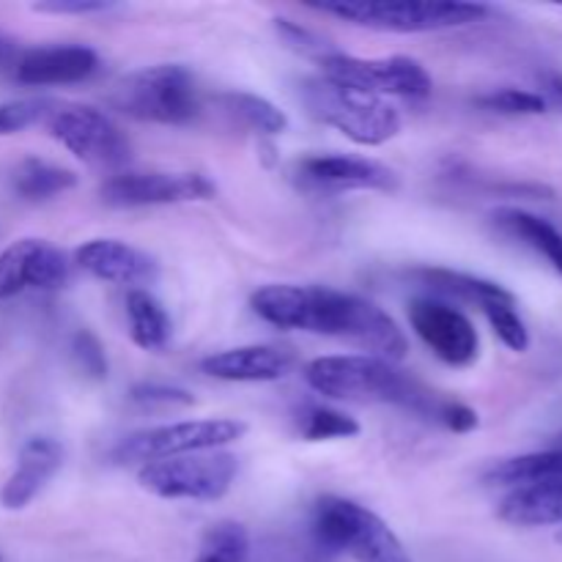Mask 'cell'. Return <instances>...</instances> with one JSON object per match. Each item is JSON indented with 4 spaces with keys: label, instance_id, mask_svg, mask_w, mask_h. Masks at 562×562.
<instances>
[{
    "label": "cell",
    "instance_id": "23",
    "mask_svg": "<svg viewBox=\"0 0 562 562\" xmlns=\"http://www.w3.org/2000/svg\"><path fill=\"white\" fill-rule=\"evenodd\" d=\"M415 278L420 280L423 285H428V289L439 291V294L456 296V300H461V302H472V305H477V307L488 305V302L508 300V296H514L508 289H503L499 283L475 278V274L453 272V269H417Z\"/></svg>",
    "mask_w": 562,
    "mask_h": 562
},
{
    "label": "cell",
    "instance_id": "14",
    "mask_svg": "<svg viewBox=\"0 0 562 562\" xmlns=\"http://www.w3.org/2000/svg\"><path fill=\"white\" fill-rule=\"evenodd\" d=\"M71 263L44 239H16L0 252V300L22 291L60 289L69 280Z\"/></svg>",
    "mask_w": 562,
    "mask_h": 562
},
{
    "label": "cell",
    "instance_id": "12",
    "mask_svg": "<svg viewBox=\"0 0 562 562\" xmlns=\"http://www.w3.org/2000/svg\"><path fill=\"white\" fill-rule=\"evenodd\" d=\"M409 322L417 338L445 362L453 368H467L481 355L477 329L459 307L442 300L420 296L409 302Z\"/></svg>",
    "mask_w": 562,
    "mask_h": 562
},
{
    "label": "cell",
    "instance_id": "34",
    "mask_svg": "<svg viewBox=\"0 0 562 562\" xmlns=\"http://www.w3.org/2000/svg\"><path fill=\"white\" fill-rule=\"evenodd\" d=\"M439 423H442L445 428H450V431L456 434H470L477 428V412L470 409L467 404H461V401H445L442 412H439L437 417Z\"/></svg>",
    "mask_w": 562,
    "mask_h": 562
},
{
    "label": "cell",
    "instance_id": "36",
    "mask_svg": "<svg viewBox=\"0 0 562 562\" xmlns=\"http://www.w3.org/2000/svg\"><path fill=\"white\" fill-rule=\"evenodd\" d=\"M541 99L547 108H554L562 113V75L560 71H543L541 75Z\"/></svg>",
    "mask_w": 562,
    "mask_h": 562
},
{
    "label": "cell",
    "instance_id": "17",
    "mask_svg": "<svg viewBox=\"0 0 562 562\" xmlns=\"http://www.w3.org/2000/svg\"><path fill=\"white\" fill-rule=\"evenodd\" d=\"M64 467V448L53 437H31L20 448L14 472L0 492V503L9 510H22L44 492Z\"/></svg>",
    "mask_w": 562,
    "mask_h": 562
},
{
    "label": "cell",
    "instance_id": "20",
    "mask_svg": "<svg viewBox=\"0 0 562 562\" xmlns=\"http://www.w3.org/2000/svg\"><path fill=\"white\" fill-rule=\"evenodd\" d=\"M499 519L514 527L562 525V483L514 488L499 503Z\"/></svg>",
    "mask_w": 562,
    "mask_h": 562
},
{
    "label": "cell",
    "instance_id": "37",
    "mask_svg": "<svg viewBox=\"0 0 562 562\" xmlns=\"http://www.w3.org/2000/svg\"><path fill=\"white\" fill-rule=\"evenodd\" d=\"M16 58H20V53H16V42L0 33V66L16 64Z\"/></svg>",
    "mask_w": 562,
    "mask_h": 562
},
{
    "label": "cell",
    "instance_id": "9",
    "mask_svg": "<svg viewBox=\"0 0 562 562\" xmlns=\"http://www.w3.org/2000/svg\"><path fill=\"white\" fill-rule=\"evenodd\" d=\"M322 77L357 88V91L376 93V97H406L423 99L431 93L434 82L426 66L406 55L393 58H357V55L329 53L318 60Z\"/></svg>",
    "mask_w": 562,
    "mask_h": 562
},
{
    "label": "cell",
    "instance_id": "30",
    "mask_svg": "<svg viewBox=\"0 0 562 562\" xmlns=\"http://www.w3.org/2000/svg\"><path fill=\"white\" fill-rule=\"evenodd\" d=\"M58 110L53 99H11L0 104V137L16 135L27 126L47 121Z\"/></svg>",
    "mask_w": 562,
    "mask_h": 562
},
{
    "label": "cell",
    "instance_id": "10",
    "mask_svg": "<svg viewBox=\"0 0 562 562\" xmlns=\"http://www.w3.org/2000/svg\"><path fill=\"white\" fill-rule=\"evenodd\" d=\"M49 135L82 159L91 168H121L130 162L132 146L126 135L121 132L113 119L102 113V110L82 108V104H71V108L55 110L47 119Z\"/></svg>",
    "mask_w": 562,
    "mask_h": 562
},
{
    "label": "cell",
    "instance_id": "15",
    "mask_svg": "<svg viewBox=\"0 0 562 562\" xmlns=\"http://www.w3.org/2000/svg\"><path fill=\"white\" fill-rule=\"evenodd\" d=\"M99 71L97 49L86 44H49L33 47L16 58L14 77L22 86H71V82L91 80Z\"/></svg>",
    "mask_w": 562,
    "mask_h": 562
},
{
    "label": "cell",
    "instance_id": "2",
    "mask_svg": "<svg viewBox=\"0 0 562 562\" xmlns=\"http://www.w3.org/2000/svg\"><path fill=\"white\" fill-rule=\"evenodd\" d=\"M305 382L324 398L404 406L431 420H437L448 401L406 376L393 362L371 355L318 357L305 366Z\"/></svg>",
    "mask_w": 562,
    "mask_h": 562
},
{
    "label": "cell",
    "instance_id": "25",
    "mask_svg": "<svg viewBox=\"0 0 562 562\" xmlns=\"http://www.w3.org/2000/svg\"><path fill=\"white\" fill-rule=\"evenodd\" d=\"M192 562H250V536L239 521H217L203 532Z\"/></svg>",
    "mask_w": 562,
    "mask_h": 562
},
{
    "label": "cell",
    "instance_id": "28",
    "mask_svg": "<svg viewBox=\"0 0 562 562\" xmlns=\"http://www.w3.org/2000/svg\"><path fill=\"white\" fill-rule=\"evenodd\" d=\"M483 316L492 324L494 335L508 346L510 351H527L530 349V333H527V324L521 322L519 311H516V300L508 296V300L488 302V305L481 307Z\"/></svg>",
    "mask_w": 562,
    "mask_h": 562
},
{
    "label": "cell",
    "instance_id": "11",
    "mask_svg": "<svg viewBox=\"0 0 562 562\" xmlns=\"http://www.w3.org/2000/svg\"><path fill=\"white\" fill-rule=\"evenodd\" d=\"M217 187L203 173H168V170H126L115 173L99 187V198L110 209L168 206V203L209 201Z\"/></svg>",
    "mask_w": 562,
    "mask_h": 562
},
{
    "label": "cell",
    "instance_id": "13",
    "mask_svg": "<svg viewBox=\"0 0 562 562\" xmlns=\"http://www.w3.org/2000/svg\"><path fill=\"white\" fill-rule=\"evenodd\" d=\"M294 179L313 192H393L398 187V176L387 165L346 154H313L300 159L294 165Z\"/></svg>",
    "mask_w": 562,
    "mask_h": 562
},
{
    "label": "cell",
    "instance_id": "4",
    "mask_svg": "<svg viewBox=\"0 0 562 562\" xmlns=\"http://www.w3.org/2000/svg\"><path fill=\"white\" fill-rule=\"evenodd\" d=\"M108 102L130 119L165 126L192 124L203 108L195 75L181 64L146 66L121 77Z\"/></svg>",
    "mask_w": 562,
    "mask_h": 562
},
{
    "label": "cell",
    "instance_id": "19",
    "mask_svg": "<svg viewBox=\"0 0 562 562\" xmlns=\"http://www.w3.org/2000/svg\"><path fill=\"white\" fill-rule=\"evenodd\" d=\"M494 223L508 236L519 239L521 245L536 250L562 278V234L549 220L525 212V209L505 206L494 212Z\"/></svg>",
    "mask_w": 562,
    "mask_h": 562
},
{
    "label": "cell",
    "instance_id": "31",
    "mask_svg": "<svg viewBox=\"0 0 562 562\" xmlns=\"http://www.w3.org/2000/svg\"><path fill=\"white\" fill-rule=\"evenodd\" d=\"M71 360H75L77 371L82 376L93 379V382H104L108 379V357H104L102 344L88 329H77L71 338Z\"/></svg>",
    "mask_w": 562,
    "mask_h": 562
},
{
    "label": "cell",
    "instance_id": "35",
    "mask_svg": "<svg viewBox=\"0 0 562 562\" xmlns=\"http://www.w3.org/2000/svg\"><path fill=\"white\" fill-rule=\"evenodd\" d=\"M108 9H113V3H102V0H49V3L33 5V11H42V14H99Z\"/></svg>",
    "mask_w": 562,
    "mask_h": 562
},
{
    "label": "cell",
    "instance_id": "16",
    "mask_svg": "<svg viewBox=\"0 0 562 562\" xmlns=\"http://www.w3.org/2000/svg\"><path fill=\"white\" fill-rule=\"evenodd\" d=\"M75 263L102 283L151 285L159 278V263L148 252L119 239H91L77 247Z\"/></svg>",
    "mask_w": 562,
    "mask_h": 562
},
{
    "label": "cell",
    "instance_id": "7",
    "mask_svg": "<svg viewBox=\"0 0 562 562\" xmlns=\"http://www.w3.org/2000/svg\"><path fill=\"white\" fill-rule=\"evenodd\" d=\"M239 472L236 456L223 450L176 456V459L151 461L137 472V483L154 497L192 499V503H217L231 492Z\"/></svg>",
    "mask_w": 562,
    "mask_h": 562
},
{
    "label": "cell",
    "instance_id": "6",
    "mask_svg": "<svg viewBox=\"0 0 562 562\" xmlns=\"http://www.w3.org/2000/svg\"><path fill=\"white\" fill-rule=\"evenodd\" d=\"M313 9L329 16L387 33H431L464 27L488 14L481 3H417V0H338Z\"/></svg>",
    "mask_w": 562,
    "mask_h": 562
},
{
    "label": "cell",
    "instance_id": "33",
    "mask_svg": "<svg viewBox=\"0 0 562 562\" xmlns=\"http://www.w3.org/2000/svg\"><path fill=\"white\" fill-rule=\"evenodd\" d=\"M130 398H132V404L143 406V409H157V406L168 409V406L195 404V398H192L187 390L170 387V384H154V382L135 384V387L130 390Z\"/></svg>",
    "mask_w": 562,
    "mask_h": 562
},
{
    "label": "cell",
    "instance_id": "22",
    "mask_svg": "<svg viewBox=\"0 0 562 562\" xmlns=\"http://www.w3.org/2000/svg\"><path fill=\"white\" fill-rule=\"evenodd\" d=\"M126 316H130V335L143 351H162L170 340V316L159 305L157 296L146 289H135L126 294Z\"/></svg>",
    "mask_w": 562,
    "mask_h": 562
},
{
    "label": "cell",
    "instance_id": "18",
    "mask_svg": "<svg viewBox=\"0 0 562 562\" xmlns=\"http://www.w3.org/2000/svg\"><path fill=\"white\" fill-rule=\"evenodd\" d=\"M291 366L294 355L278 346H239L201 360V371L223 382H278Z\"/></svg>",
    "mask_w": 562,
    "mask_h": 562
},
{
    "label": "cell",
    "instance_id": "32",
    "mask_svg": "<svg viewBox=\"0 0 562 562\" xmlns=\"http://www.w3.org/2000/svg\"><path fill=\"white\" fill-rule=\"evenodd\" d=\"M274 31H278V36L283 38L285 47L296 49V53L307 55V58L322 60V58H327L329 53H335V49H329V44L324 42L318 33L307 31V27L296 25V22L285 20V16H278V20H274Z\"/></svg>",
    "mask_w": 562,
    "mask_h": 562
},
{
    "label": "cell",
    "instance_id": "3",
    "mask_svg": "<svg viewBox=\"0 0 562 562\" xmlns=\"http://www.w3.org/2000/svg\"><path fill=\"white\" fill-rule=\"evenodd\" d=\"M311 541L324 558L351 554L357 562H415L398 536L373 510L335 494L313 505Z\"/></svg>",
    "mask_w": 562,
    "mask_h": 562
},
{
    "label": "cell",
    "instance_id": "27",
    "mask_svg": "<svg viewBox=\"0 0 562 562\" xmlns=\"http://www.w3.org/2000/svg\"><path fill=\"white\" fill-rule=\"evenodd\" d=\"M300 434L307 442H329V439H355L360 434V423L346 412L329 406H307L300 415Z\"/></svg>",
    "mask_w": 562,
    "mask_h": 562
},
{
    "label": "cell",
    "instance_id": "38",
    "mask_svg": "<svg viewBox=\"0 0 562 562\" xmlns=\"http://www.w3.org/2000/svg\"><path fill=\"white\" fill-rule=\"evenodd\" d=\"M558 448H562V437H560V442H558Z\"/></svg>",
    "mask_w": 562,
    "mask_h": 562
},
{
    "label": "cell",
    "instance_id": "5",
    "mask_svg": "<svg viewBox=\"0 0 562 562\" xmlns=\"http://www.w3.org/2000/svg\"><path fill=\"white\" fill-rule=\"evenodd\" d=\"M313 119L333 126L357 146H382L401 132V115L387 99L316 77L302 86Z\"/></svg>",
    "mask_w": 562,
    "mask_h": 562
},
{
    "label": "cell",
    "instance_id": "24",
    "mask_svg": "<svg viewBox=\"0 0 562 562\" xmlns=\"http://www.w3.org/2000/svg\"><path fill=\"white\" fill-rule=\"evenodd\" d=\"M11 184H14L16 195L25 198V201H47V198L69 192L77 184V176L69 168L27 157L16 165Z\"/></svg>",
    "mask_w": 562,
    "mask_h": 562
},
{
    "label": "cell",
    "instance_id": "39",
    "mask_svg": "<svg viewBox=\"0 0 562 562\" xmlns=\"http://www.w3.org/2000/svg\"><path fill=\"white\" fill-rule=\"evenodd\" d=\"M558 538H560V543H562V532H560V536H558Z\"/></svg>",
    "mask_w": 562,
    "mask_h": 562
},
{
    "label": "cell",
    "instance_id": "8",
    "mask_svg": "<svg viewBox=\"0 0 562 562\" xmlns=\"http://www.w3.org/2000/svg\"><path fill=\"white\" fill-rule=\"evenodd\" d=\"M245 423L228 420V417L170 423V426L146 428V431H137L132 437H126L115 448V459L151 464V461L176 459V456L206 453V450H220L225 445L236 442V439L245 437Z\"/></svg>",
    "mask_w": 562,
    "mask_h": 562
},
{
    "label": "cell",
    "instance_id": "1",
    "mask_svg": "<svg viewBox=\"0 0 562 562\" xmlns=\"http://www.w3.org/2000/svg\"><path fill=\"white\" fill-rule=\"evenodd\" d=\"M250 307L272 327L349 340L393 366L409 351L406 335L376 302L346 291L324 285H263L250 296Z\"/></svg>",
    "mask_w": 562,
    "mask_h": 562
},
{
    "label": "cell",
    "instance_id": "26",
    "mask_svg": "<svg viewBox=\"0 0 562 562\" xmlns=\"http://www.w3.org/2000/svg\"><path fill=\"white\" fill-rule=\"evenodd\" d=\"M223 102L228 104V110L241 121V124L261 132V135H283V132L289 130V115H285L278 104L269 102V99L256 97V93L236 91L225 93Z\"/></svg>",
    "mask_w": 562,
    "mask_h": 562
},
{
    "label": "cell",
    "instance_id": "21",
    "mask_svg": "<svg viewBox=\"0 0 562 562\" xmlns=\"http://www.w3.org/2000/svg\"><path fill=\"white\" fill-rule=\"evenodd\" d=\"M486 481L492 486L510 488V492L527 486H558L562 483V448L499 461L488 470Z\"/></svg>",
    "mask_w": 562,
    "mask_h": 562
},
{
    "label": "cell",
    "instance_id": "29",
    "mask_svg": "<svg viewBox=\"0 0 562 562\" xmlns=\"http://www.w3.org/2000/svg\"><path fill=\"white\" fill-rule=\"evenodd\" d=\"M475 104L503 115H541L549 110L541 93L525 91V88H497V91L477 97Z\"/></svg>",
    "mask_w": 562,
    "mask_h": 562
}]
</instances>
